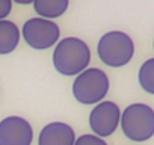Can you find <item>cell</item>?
I'll use <instances>...</instances> for the list:
<instances>
[{"label": "cell", "mask_w": 154, "mask_h": 145, "mask_svg": "<svg viewBox=\"0 0 154 145\" xmlns=\"http://www.w3.org/2000/svg\"><path fill=\"white\" fill-rule=\"evenodd\" d=\"M53 66L62 76H79L91 62L89 45L77 36L59 39L53 50Z\"/></svg>", "instance_id": "obj_1"}, {"label": "cell", "mask_w": 154, "mask_h": 145, "mask_svg": "<svg viewBox=\"0 0 154 145\" xmlns=\"http://www.w3.org/2000/svg\"><path fill=\"white\" fill-rule=\"evenodd\" d=\"M97 54L103 63L112 68L127 65L134 56V42L130 35L121 30L106 32L97 44Z\"/></svg>", "instance_id": "obj_2"}, {"label": "cell", "mask_w": 154, "mask_h": 145, "mask_svg": "<svg viewBox=\"0 0 154 145\" xmlns=\"http://www.w3.org/2000/svg\"><path fill=\"white\" fill-rule=\"evenodd\" d=\"M119 125L130 140H148L154 136V109L145 103H131L122 110Z\"/></svg>", "instance_id": "obj_3"}, {"label": "cell", "mask_w": 154, "mask_h": 145, "mask_svg": "<svg viewBox=\"0 0 154 145\" xmlns=\"http://www.w3.org/2000/svg\"><path fill=\"white\" fill-rule=\"evenodd\" d=\"M110 88L107 74L100 68H86L72 82V97L80 104L91 106L104 100Z\"/></svg>", "instance_id": "obj_4"}, {"label": "cell", "mask_w": 154, "mask_h": 145, "mask_svg": "<svg viewBox=\"0 0 154 145\" xmlns=\"http://www.w3.org/2000/svg\"><path fill=\"white\" fill-rule=\"evenodd\" d=\"M21 35L30 48L47 50L59 42L60 29L53 20L33 17L23 24Z\"/></svg>", "instance_id": "obj_5"}, {"label": "cell", "mask_w": 154, "mask_h": 145, "mask_svg": "<svg viewBox=\"0 0 154 145\" xmlns=\"http://www.w3.org/2000/svg\"><path fill=\"white\" fill-rule=\"evenodd\" d=\"M121 121V110L115 101L103 100L95 104L89 113V127L98 137H107L115 133Z\"/></svg>", "instance_id": "obj_6"}, {"label": "cell", "mask_w": 154, "mask_h": 145, "mask_svg": "<svg viewBox=\"0 0 154 145\" xmlns=\"http://www.w3.org/2000/svg\"><path fill=\"white\" fill-rule=\"evenodd\" d=\"M33 130L27 119L11 115L0 121V145H32Z\"/></svg>", "instance_id": "obj_7"}, {"label": "cell", "mask_w": 154, "mask_h": 145, "mask_svg": "<svg viewBox=\"0 0 154 145\" xmlns=\"http://www.w3.org/2000/svg\"><path fill=\"white\" fill-rule=\"evenodd\" d=\"M75 133L72 127L62 121H53L42 127L38 145H74Z\"/></svg>", "instance_id": "obj_8"}, {"label": "cell", "mask_w": 154, "mask_h": 145, "mask_svg": "<svg viewBox=\"0 0 154 145\" xmlns=\"http://www.w3.org/2000/svg\"><path fill=\"white\" fill-rule=\"evenodd\" d=\"M20 29L14 21L0 20V54L12 53L20 42Z\"/></svg>", "instance_id": "obj_9"}, {"label": "cell", "mask_w": 154, "mask_h": 145, "mask_svg": "<svg viewBox=\"0 0 154 145\" xmlns=\"http://www.w3.org/2000/svg\"><path fill=\"white\" fill-rule=\"evenodd\" d=\"M69 0H33L35 12L41 18L53 20L66 12Z\"/></svg>", "instance_id": "obj_10"}, {"label": "cell", "mask_w": 154, "mask_h": 145, "mask_svg": "<svg viewBox=\"0 0 154 145\" xmlns=\"http://www.w3.org/2000/svg\"><path fill=\"white\" fill-rule=\"evenodd\" d=\"M137 80L145 92L154 95V57L146 59L140 65L137 72Z\"/></svg>", "instance_id": "obj_11"}, {"label": "cell", "mask_w": 154, "mask_h": 145, "mask_svg": "<svg viewBox=\"0 0 154 145\" xmlns=\"http://www.w3.org/2000/svg\"><path fill=\"white\" fill-rule=\"evenodd\" d=\"M74 145H107V142L95 134H82L75 139Z\"/></svg>", "instance_id": "obj_12"}, {"label": "cell", "mask_w": 154, "mask_h": 145, "mask_svg": "<svg viewBox=\"0 0 154 145\" xmlns=\"http://www.w3.org/2000/svg\"><path fill=\"white\" fill-rule=\"evenodd\" d=\"M12 11V0H0V20H6Z\"/></svg>", "instance_id": "obj_13"}, {"label": "cell", "mask_w": 154, "mask_h": 145, "mask_svg": "<svg viewBox=\"0 0 154 145\" xmlns=\"http://www.w3.org/2000/svg\"><path fill=\"white\" fill-rule=\"evenodd\" d=\"M18 3V5H30V3H33V0H12V3Z\"/></svg>", "instance_id": "obj_14"}, {"label": "cell", "mask_w": 154, "mask_h": 145, "mask_svg": "<svg viewBox=\"0 0 154 145\" xmlns=\"http://www.w3.org/2000/svg\"><path fill=\"white\" fill-rule=\"evenodd\" d=\"M152 47H154V41H152Z\"/></svg>", "instance_id": "obj_15"}]
</instances>
